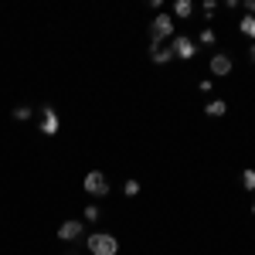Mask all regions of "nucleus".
<instances>
[{"instance_id": "nucleus-18", "label": "nucleus", "mask_w": 255, "mask_h": 255, "mask_svg": "<svg viewBox=\"0 0 255 255\" xmlns=\"http://www.w3.org/2000/svg\"><path fill=\"white\" fill-rule=\"evenodd\" d=\"M245 14H249V17H255V0H245Z\"/></svg>"}, {"instance_id": "nucleus-9", "label": "nucleus", "mask_w": 255, "mask_h": 255, "mask_svg": "<svg viewBox=\"0 0 255 255\" xmlns=\"http://www.w3.org/2000/svg\"><path fill=\"white\" fill-rule=\"evenodd\" d=\"M204 113H208V116H225V113H228V102H225V99H215V102H208V106H204Z\"/></svg>"}, {"instance_id": "nucleus-20", "label": "nucleus", "mask_w": 255, "mask_h": 255, "mask_svg": "<svg viewBox=\"0 0 255 255\" xmlns=\"http://www.w3.org/2000/svg\"><path fill=\"white\" fill-rule=\"evenodd\" d=\"M252 215H255V204H252Z\"/></svg>"}, {"instance_id": "nucleus-14", "label": "nucleus", "mask_w": 255, "mask_h": 255, "mask_svg": "<svg viewBox=\"0 0 255 255\" xmlns=\"http://www.w3.org/2000/svg\"><path fill=\"white\" fill-rule=\"evenodd\" d=\"M31 113H34L31 106H14V119H31Z\"/></svg>"}, {"instance_id": "nucleus-6", "label": "nucleus", "mask_w": 255, "mask_h": 255, "mask_svg": "<svg viewBox=\"0 0 255 255\" xmlns=\"http://www.w3.org/2000/svg\"><path fill=\"white\" fill-rule=\"evenodd\" d=\"M170 34H174V17H170V14H157V17H153V38H170Z\"/></svg>"}, {"instance_id": "nucleus-17", "label": "nucleus", "mask_w": 255, "mask_h": 255, "mask_svg": "<svg viewBox=\"0 0 255 255\" xmlns=\"http://www.w3.org/2000/svg\"><path fill=\"white\" fill-rule=\"evenodd\" d=\"M215 10H218V3H215V0H204V14H208V17H211V14H215Z\"/></svg>"}, {"instance_id": "nucleus-4", "label": "nucleus", "mask_w": 255, "mask_h": 255, "mask_svg": "<svg viewBox=\"0 0 255 255\" xmlns=\"http://www.w3.org/2000/svg\"><path fill=\"white\" fill-rule=\"evenodd\" d=\"M170 51H174V58H184V61H191L197 55V44L191 38H184V34H177L174 44H170Z\"/></svg>"}, {"instance_id": "nucleus-15", "label": "nucleus", "mask_w": 255, "mask_h": 255, "mask_svg": "<svg viewBox=\"0 0 255 255\" xmlns=\"http://www.w3.org/2000/svg\"><path fill=\"white\" fill-rule=\"evenodd\" d=\"M201 44H215V31L211 27H201Z\"/></svg>"}, {"instance_id": "nucleus-2", "label": "nucleus", "mask_w": 255, "mask_h": 255, "mask_svg": "<svg viewBox=\"0 0 255 255\" xmlns=\"http://www.w3.org/2000/svg\"><path fill=\"white\" fill-rule=\"evenodd\" d=\"M82 187H85V194H92V197H106L109 194V177L102 170H89L85 180H82Z\"/></svg>"}, {"instance_id": "nucleus-16", "label": "nucleus", "mask_w": 255, "mask_h": 255, "mask_svg": "<svg viewBox=\"0 0 255 255\" xmlns=\"http://www.w3.org/2000/svg\"><path fill=\"white\" fill-rule=\"evenodd\" d=\"M82 221H99V208H96V204L85 208V218H82Z\"/></svg>"}, {"instance_id": "nucleus-11", "label": "nucleus", "mask_w": 255, "mask_h": 255, "mask_svg": "<svg viewBox=\"0 0 255 255\" xmlns=\"http://www.w3.org/2000/svg\"><path fill=\"white\" fill-rule=\"evenodd\" d=\"M174 14H177V17H191V14H194V3H191V0H177Z\"/></svg>"}, {"instance_id": "nucleus-1", "label": "nucleus", "mask_w": 255, "mask_h": 255, "mask_svg": "<svg viewBox=\"0 0 255 255\" xmlns=\"http://www.w3.org/2000/svg\"><path fill=\"white\" fill-rule=\"evenodd\" d=\"M85 245H89V252H92V255H116L119 252V238L116 235H106V232L89 235V238H85Z\"/></svg>"}, {"instance_id": "nucleus-12", "label": "nucleus", "mask_w": 255, "mask_h": 255, "mask_svg": "<svg viewBox=\"0 0 255 255\" xmlns=\"http://www.w3.org/2000/svg\"><path fill=\"white\" fill-rule=\"evenodd\" d=\"M242 187L245 191H255V170H242Z\"/></svg>"}, {"instance_id": "nucleus-13", "label": "nucleus", "mask_w": 255, "mask_h": 255, "mask_svg": "<svg viewBox=\"0 0 255 255\" xmlns=\"http://www.w3.org/2000/svg\"><path fill=\"white\" fill-rule=\"evenodd\" d=\"M123 194H126V197H136V194H139V180H126Z\"/></svg>"}, {"instance_id": "nucleus-3", "label": "nucleus", "mask_w": 255, "mask_h": 255, "mask_svg": "<svg viewBox=\"0 0 255 255\" xmlns=\"http://www.w3.org/2000/svg\"><path fill=\"white\" fill-rule=\"evenodd\" d=\"M58 129H61V119L55 113V106H41V133L44 136H55Z\"/></svg>"}, {"instance_id": "nucleus-5", "label": "nucleus", "mask_w": 255, "mask_h": 255, "mask_svg": "<svg viewBox=\"0 0 255 255\" xmlns=\"http://www.w3.org/2000/svg\"><path fill=\"white\" fill-rule=\"evenodd\" d=\"M79 235H82V218H68V221H61V228H58L61 242H75Z\"/></svg>"}, {"instance_id": "nucleus-19", "label": "nucleus", "mask_w": 255, "mask_h": 255, "mask_svg": "<svg viewBox=\"0 0 255 255\" xmlns=\"http://www.w3.org/2000/svg\"><path fill=\"white\" fill-rule=\"evenodd\" d=\"M249 58H252V61H255V44H252V51H249Z\"/></svg>"}, {"instance_id": "nucleus-10", "label": "nucleus", "mask_w": 255, "mask_h": 255, "mask_svg": "<svg viewBox=\"0 0 255 255\" xmlns=\"http://www.w3.org/2000/svg\"><path fill=\"white\" fill-rule=\"evenodd\" d=\"M238 31H242L249 41H255V17H249V14H245V17H242V24H238Z\"/></svg>"}, {"instance_id": "nucleus-8", "label": "nucleus", "mask_w": 255, "mask_h": 255, "mask_svg": "<svg viewBox=\"0 0 255 255\" xmlns=\"http://www.w3.org/2000/svg\"><path fill=\"white\" fill-rule=\"evenodd\" d=\"M150 58L157 61V65H167V61H174V51L170 48H160V41L153 38L150 41Z\"/></svg>"}, {"instance_id": "nucleus-7", "label": "nucleus", "mask_w": 255, "mask_h": 255, "mask_svg": "<svg viewBox=\"0 0 255 255\" xmlns=\"http://www.w3.org/2000/svg\"><path fill=\"white\" fill-rule=\"evenodd\" d=\"M232 72V55H225V51H218V55H211V75H228Z\"/></svg>"}]
</instances>
